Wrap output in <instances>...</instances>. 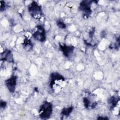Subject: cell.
Here are the masks:
<instances>
[{
	"label": "cell",
	"mask_w": 120,
	"mask_h": 120,
	"mask_svg": "<svg viewBox=\"0 0 120 120\" xmlns=\"http://www.w3.org/2000/svg\"><path fill=\"white\" fill-rule=\"evenodd\" d=\"M52 112V106L51 103L45 101L39 109V116L41 119H46L50 117Z\"/></svg>",
	"instance_id": "6da1fadb"
},
{
	"label": "cell",
	"mask_w": 120,
	"mask_h": 120,
	"mask_svg": "<svg viewBox=\"0 0 120 120\" xmlns=\"http://www.w3.org/2000/svg\"><path fill=\"white\" fill-rule=\"evenodd\" d=\"M28 10L30 15L36 19H39L42 17V12L40 6L36 2L33 1L28 7Z\"/></svg>",
	"instance_id": "7a4b0ae2"
},
{
	"label": "cell",
	"mask_w": 120,
	"mask_h": 120,
	"mask_svg": "<svg viewBox=\"0 0 120 120\" xmlns=\"http://www.w3.org/2000/svg\"><path fill=\"white\" fill-rule=\"evenodd\" d=\"M93 1L83 0L82 1L79 6V8L81 11L84 12V15L87 18L91 14V5Z\"/></svg>",
	"instance_id": "3957f363"
},
{
	"label": "cell",
	"mask_w": 120,
	"mask_h": 120,
	"mask_svg": "<svg viewBox=\"0 0 120 120\" xmlns=\"http://www.w3.org/2000/svg\"><path fill=\"white\" fill-rule=\"evenodd\" d=\"M37 30L33 34V38L39 42H44L45 40V31L41 25L37 26Z\"/></svg>",
	"instance_id": "277c9868"
},
{
	"label": "cell",
	"mask_w": 120,
	"mask_h": 120,
	"mask_svg": "<svg viewBox=\"0 0 120 120\" xmlns=\"http://www.w3.org/2000/svg\"><path fill=\"white\" fill-rule=\"evenodd\" d=\"M16 79L17 77L16 76H12L5 81L6 86L11 92H14L15 90L16 84Z\"/></svg>",
	"instance_id": "5b68a950"
},
{
	"label": "cell",
	"mask_w": 120,
	"mask_h": 120,
	"mask_svg": "<svg viewBox=\"0 0 120 120\" xmlns=\"http://www.w3.org/2000/svg\"><path fill=\"white\" fill-rule=\"evenodd\" d=\"M61 50L63 52V54L67 57H68L71 53H73L74 48L72 46H67L65 45H60Z\"/></svg>",
	"instance_id": "8992f818"
},
{
	"label": "cell",
	"mask_w": 120,
	"mask_h": 120,
	"mask_svg": "<svg viewBox=\"0 0 120 120\" xmlns=\"http://www.w3.org/2000/svg\"><path fill=\"white\" fill-rule=\"evenodd\" d=\"M1 60H6L8 62H12L13 60V59L11 52L10 50H7L4 51L3 53H1Z\"/></svg>",
	"instance_id": "52a82bcc"
},
{
	"label": "cell",
	"mask_w": 120,
	"mask_h": 120,
	"mask_svg": "<svg viewBox=\"0 0 120 120\" xmlns=\"http://www.w3.org/2000/svg\"><path fill=\"white\" fill-rule=\"evenodd\" d=\"M64 78L60 74L57 73H53L51 75V81L50 82L51 86L52 87L56 81H64Z\"/></svg>",
	"instance_id": "ba28073f"
},
{
	"label": "cell",
	"mask_w": 120,
	"mask_h": 120,
	"mask_svg": "<svg viewBox=\"0 0 120 120\" xmlns=\"http://www.w3.org/2000/svg\"><path fill=\"white\" fill-rule=\"evenodd\" d=\"M119 101V98H117L116 97L114 96L112 97L109 100V103L111 104V108H114L117 105V103H118Z\"/></svg>",
	"instance_id": "9c48e42d"
},
{
	"label": "cell",
	"mask_w": 120,
	"mask_h": 120,
	"mask_svg": "<svg viewBox=\"0 0 120 120\" xmlns=\"http://www.w3.org/2000/svg\"><path fill=\"white\" fill-rule=\"evenodd\" d=\"M32 44L30 42V40L29 39H25L24 40V42L23 43V45L24 46V47L25 48V49L27 50H30V49H31L32 45Z\"/></svg>",
	"instance_id": "30bf717a"
},
{
	"label": "cell",
	"mask_w": 120,
	"mask_h": 120,
	"mask_svg": "<svg viewBox=\"0 0 120 120\" xmlns=\"http://www.w3.org/2000/svg\"><path fill=\"white\" fill-rule=\"evenodd\" d=\"M72 110L73 107L72 106H70L68 108H63L61 112V114L64 116H68L72 112Z\"/></svg>",
	"instance_id": "8fae6325"
},
{
	"label": "cell",
	"mask_w": 120,
	"mask_h": 120,
	"mask_svg": "<svg viewBox=\"0 0 120 120\" xmlns=\"http://www.w3.org/2000/svg\"><path fill=\"white\" fill-rule=\"evenodd\" d=\"M83 102L84 103V105L85 106V107L87 108H88L90 106V100L88 99L87 98L85 97L83 99Z\"/></svg>",
	"instance_id": "7c38bea8"
},
{
	"label": "cell",
	"mask_w": 120,
	"mask_h": 120,
	"mask_svg": "<svg viewBox=\"0 0 120 120\" xmlns=\"http://www.w3.org/2000/svg\"><path fill=\"white\" fill-rule=\"evenodd\" d=\"M57 24L59 27H60V28H61V29H64L66 27L65 24L64 23V22H61L60 21H57Z\"/></svg>",
	"instance_id": "4fadbf2b"
},
{
	"label": "cell",
	"mask_w": 120,
	"mask_h": 120,
	"mask_svg": "<svg viewBox=\"0 0 120 120\" xmlns=\"http://www.w3.org/2000/svg\"><path fill=\"white\" fill-rule=\"evenodd\" d=\"M0 10L2 12L4 10L5 8V2L3 0L0 1Z\"/></svg>",
	"instance_id": "5bb4252c"
},
{
	"label": "cell",
	"mask_w": 120,
	"mask_h": 120,
	"mask_svg": "<svg viewBox=\"0 0 120 120\" xmlns=\"http://www.w3.org/2000/svg\"><path fill=\"white\" fill-rule=\"evenodd\" d=\"M0 105L1 108H4L7 105V103L4 101L1 100L0 101Z\"/></svg>",
	"instance_id": "9a60e30c"
},
{
	"label": "cell",
	"mask_w": 120,
	"mask_h": 120,
	"mask_svg": "<svg viewBox=\"0 0 120 120\" xmlns=\"http://www.w3.org/2000/svg\"><path fill=\"white\" fill-rule=\"evenodd\" d=\"M94 30L93 29L92 30H90V34H89V35H90V37L91 38H92V37H93V34H94Z\"/></svg>",
	"instance_id": "2e32d148"
},
{
	"label": "cell",
	"mask_w": 120,
	"mask_h": 120,
	"mask_svg": "<svg viewBox=\"0 0 120 120\" xmlns=\"http://www.w3.org/2000/svg\"><path fill=\"white\" fill-rule=\"evenodd\" d=\"M98 119H99V120H102V119H104V120H106V119H108L107 118H102V117H100V118H98Z\"/></svg>",
	"instance_id": "e0dca14e"
}]
</instances>
